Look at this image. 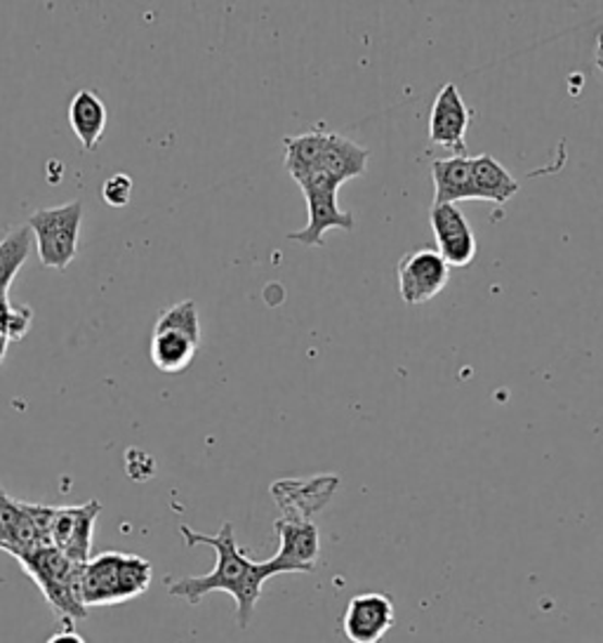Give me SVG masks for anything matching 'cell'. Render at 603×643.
Returning <instances> with one entry per match:
<instances>
[{
	"instance_id": "7a4b0ae2",
	"label": "cell",
	"mask_w": 603,
	"mask_h": 643,
	"mask_svg": "<svg viewBox=\"0 0 603 643\" xmlns=\"http://www.w3.org/2000/svg\"><path fill=\"white\" fill-rule=\"evenodd\" d=\"M153 568L137 554L102 552L81 568V598L85 608L119 606L151 588Z\"/></svg>"
},
{
	"instance_id": "603a6c76",
	"label": "cell",
	"mask_w": 603,
	"mask_h": 643,
	"mask_svg": "<svg viewBox=\"0 0 603 643\" xmlns=\"http://www.w3.org/2000/svg\"><path fill=\"white\" fill-rule=\"evenodd\" d=\"M48 643H85V639L74 632V630H64V632H57L48 639Z\"/></svg>"
},
{
	"instance_id": "ffe728a7",
	"label": "cell",
	"mask_w": 603,
	"mask_h": 643,
	"mask_svg": "<svg viewBox=\"0 0 603 643\" xmlns=\"http://www.w3.org/2000/svg\"><path fill=\"white\" fill-rule=\"evenodd\" d=\"M102 198H104V203L111 208H125L133 198V180L127 177L125 173L109 177L102 187Z\"/></svg>"
},
{
	"instance_id": "3957f363",
	"label": "cell",
	"mask_w": 603,
	"mask_h": 643,
	"mask_svg": "<svg viewBox=\"0 0 603 643\" xmlns=\"http://www.w3.org/2000/svg\"><path fill=\"white\" fill-rule=\"evenodd\" d=\"M24 573L34 580L36 588L46 596V602L54 610V616L64 622L66 630L71 625L88 618V608L81 598V564L71 561L60 549L38 547L17 556Z\"/></svg>"
},
{
	"instance_id": "cb8c5ba5",
	"label": "cell",
	"mask_w": 603,
	"mask_h": 643,
	"mask_svg": "<svg viewBox=\"0 0 603 643\" xmlns=\"http://www.w3.org/2000/svg\"><path fill=\"white\" fill-rule=\"evenodd\" d=\"M8 345H10V342H8V337H5L3 333H0V363H3V359H5V351H8Z\"/></svg>"
},
{
	"instance_id": "2e32d148",
	"label": "cell",
	"mask_w": 603,
	"mask_h": 643,
	"mask_svg": "<svg viewBox=\"0 0 603 643\" xmlns=\"http://www.w3.org/2000/svg\"><path fill=\"white\" fill-rule=\"evenodd\" d=\"M71 131L76 133L85 151H95L107 131V107L97 92L78 90L69 107Z\"/></svg>"
},
{
	"instance_id": "277c9868",
	"label": "cell",
	"mask_w": 603,
	"mask_h": 643,
	"mask_svg": "<svg viewBox=\"0 0 603 643\" xmlns=\"http://www.w3.org/2000/svg\"><path fill=\"white\" fill-rule=\"evenodd\" d=\"M83 224V203L69 201L64 206L42 208L32 212L26 226L34 234L40 264L64 271L78 252V234Z\"/></svg>"
},
{
	"instance_id": "52a82bcc",
	"label": "cell",
	"mask_w": 603,
	"mask_h": 643,
	"mask_svg": "<svg viewBox=\"0 0 603 643\" xmlns=\"http://www.w3.org/2000/svg\"><path fill=\"white\" fill-rule=\"evenodd\" d=\"M396 276L401 299L410 307H418L446 288L451 267L443 262V257L434 248H418L398 262Z\"/></svg>"
},
{
	"instance_id": "d6986e66",
	"label": "cell",
	"mask_w": 603,
	"mask_h": 643,
	"mask_svg": "<svg viewBox=\"0 0 603 643\" xmlns=\"http://www.w3.org/2000/svg\"><path fill=\"white\" fill-rule=\"evenodd\" d=\"M34 250V234L28 226L12 228V232L0 240V295H10V285L17 276V271L28 260Z\"/></svg>"
},
{
	"instance_id": "30bf717a",
	"label": "cell",
	"mask_w": 603,
	"mask_h": 643,
	"mask_svg": "<svg viewBox=\"0 0 603 643\" xmlns=\"http://www.w3.org/2000/svg\"><path fill=\"white\" fill-rule=\"evenodd\" d=\"M281 547L271 561L279 566L281 573H309L316 568L321 554L319 528L311 519H288L283 517L274 523Z\"/></svg>"
},
{
	"instance_id": "8992f818",
	"label": "cell",
	"mask_w": 603,
	"mask_h": 643,
	"mask_svg": "<svg viewBox=\"0 0 603 643\" xmlns=\"http://www.w3.org/2000/svg\"><path fill=\"white\" fill-rule=\"evenodd\" d=\"M102 503H90L78 507H54L48 528L50 547L60 549L64 556L76 564H88L93 559V535Z\"/></svg>"
},
{
	"instance_id": "5bb4252c",
	"label": "cell",
	"mask_w": 603,
	"mask_h": 643,
	"mask_svg": "<svg viewBox=\"0 0 603 643\" xmlns=\"http://www.w3.org/2000/svg\"><path fill=\"white\" fill-rule=\"evenodd\" d=\"M434 206H455L457 201H477L471 182L469 156H451L432 163Z\"/></svg>"
},
{
	"instance_id": "7c38bea8",
	"label": "cell",
	"mask_w": 603,
	"mask_h": 643,
	"mask_svg": "<svg viewBox=\"0 0 603 643\" xmlns=\"http://www.w3.org/2000/svg\"><path fill=\"white\" fill-rule=\"evenodd\" d=\"M337 477H316L311 481H279L271 485V495L288 519H309L325 507L337 489Z\"/></svg>"
},
{
	"instance_id": "8fae6325",
	"label": "cell",
	"mask_w": 603,
	"mask_h": 643,
	"mask_svg": "<svg viewBox=\"0 0 603 643\" xmlns=\"http://www.w3.org/2000/svg\"><path fill=\"white\" fill-rule=\"evenodd\" d=\"M429 222L434 228L436 252L443 257V262L455 269L469 267L477 257V238L465 214L455 206H432Z\"/></svg>"
},
{
	"instance_id": "ba28073f",
	"label": "cell",
	"mask_w": 603,
	"mask_h": 643,
	"mask_svg": "<svg viewBox=\"0 0 603 643\" xmlns=\"http://www.w3.org/2000/svg\"><path fill=\"white\" fill-rule=\"evenodd\" d=\"M469 121L471 113L463 95L457 92V85L446 83L439 90L432 104V113H429V141L441 149L453 151L455 156H467L465 135Z\"/></svg>"
},
{
	"instance_id": "44dd1931",
	"label": "cell",
	"mask_w": 603,
	"mask_h": 643,
	"mask_svg": "<svg viewBox=\"0 0 603 643\" xmlns=\"http://www.w3.org/2000/svg\"><path fill=\"white\" fill-rule=\"evenodd\" d=\"M32 309L28 307H12L8 309L5 319H3V325H0V331H3V335L8 337V342H14V339H22L26 333H28V325H32Z\"/></svg>"
},
{
	"instance_id": "7402d4cb",
	"label": "cell",
	"mask_w": 603,
	"mask_h": 643,
	"mask_svg": "<svg viewBox=\"0 0 603 643\" xmlns=\"http://www.w3.org/2000/svg\"><path fill=\"white\" fill-rule=\"evenodd\" d=\"M125 462H127V474L137 481H147L153 477V457L141 453V460L137 457V450H127L125 455Z\"/></svg>"
},
{
	"instance_id": "5b68a950",
	"label": "cell",
	"mask_w": 603,
	"mask_h": 643,
	"mask_svg": "<svg viewBox=\"0 0 603 643\" xmlns=\"http://www.w3.org/2000/svg\"><path fill=\"white\" fill-rule=\"evenodd\" d=\"M299 189L305 191V198H307L309 224L305 228H299V232L288 234L291 240H297L307 248H316V246H323V234L328 228L352 232L354 214L337 206L340 184L335 180H330L323 173H313L307 180L299 182Z\"/></svg>"
},
{
	"instance_id": "e0dca14e",
	"label": "cell",
	"mask_w": 603,
	"mask_h": 643,
	"mask_svg": "<svg viewBox=\"0 0 603 643\" xmlns=\"http://www.w3.org/2000/svg\"><path fill=\"white\" fill-rule=\"evenodd\" d=\"M471 182L477 201H493L497 206H505L509 198L519 194V182L509 175L505 165H500L488 153L473 156L471 159Z\"/></svg>"
},
{
	"instance_id": "6da1fadb",
	"label": "cell",
	"mask_w": 603,
	"mask_h": 643,
	"mask_svg": "<svg viewBox=\"0 0 603 643\" xmlns=\"http://www.w3.org/2000/svg\"><path fill=\"white\" fill-rule=\"evenodd\" d=\"M180 535L189 547L206 545L218 554V564L208 576L165 580V590L172 596L186 598L192 606L204 602V596L210 592H226L236 602V620L241 630H246L253 620V613L257 602L262 596V588L269 578L281 576V570L274 561H253L248 554L238 547L236 533L232 523H222L218 535L198 533L189 525H180Z\"/></svg>"
},
{
	"instance_id": "9a60e30c",
	"label": "cell",
	"mask_w": 603,
	"mask_h": 643,
	"mask_svg": "<svg viewBox=\"0 0 603 643\" xmlns=\"http://www.w3.org/2000/svg\"><path fill=\"white\" fill-rule=\"evenodd\" d=\"M200 345V337L172 331V327H153L151 337V363L161 373H182L196 359V351Z\"/></svg>"
},
{
	"instance_id": "9c48e42d",
	"label": "cell",
	"mask_w": 603,
	"mask_h": 643,
	"mask_svg": "<svg viewBox=\"0 0 603 643\" xmlns=\"http://www.w3.org/2000/svg\"><path fill=\"white\" fill-rule=\"evenodd\" d=\"M396 610L392 598L380 592L354 596L342 618V630L352 643H380L394 627Z\"/></svg>"
},
{
	"instance_id": "ac0fdd59",
	"label": "cell",
	"mask_w": 603,
	"mask_h": 643,
	"mask_svg": "<svg viewBox=\"0 0 603 643\" xmlns=\"http://www.w3.org/2000/svg\"><path fill=\"white\" fill-rule=\"evenodd\" d=\"M325 133H307L297 137H285V170L299 184L319 170L321 156L325 149Z\"/></svg>"
},
{
	"instance_id": "4fadbf2b",
	"label": "cell",
	"mask_w": 603,
	"mask_h": 643,
	"mask_svg": "<svg viewBox=\"0 0 603 643\" xmlns=\"http://www.w3.org/2000/svg\"><path fill=\"white\" fill-rule=\"evenodd\" d=\"M370 151L361 145H356L349 137H342L337 133H328L325 149L321 156V163L316 173H323L330 180H335L340 187L344 182L354 177H361L368 168Z\"/></svg>"
}]
</instances>
